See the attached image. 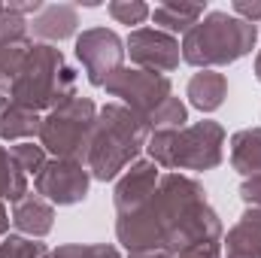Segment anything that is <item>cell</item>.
Masks as SVG:
<instances>
[{
  "mask_svg": "<svg viewBox=\"0 0 261 258\" xmlns=\"http://www.w3.org/2000/svg\"><path fill=\"white\" fill-rule=\"evenodd\" d=\"M31 40L34 43H46V46H58L64 40L79 37V9L73 3H46L31 21Z\"/></svg>",
  "mask_w": 261,
  "mask_h": 258,
  "instance_id": "obj_12",
  "label": "cell"
},
{
  "mask_svg": "<svg viewBox=\"0 0 261 258\" xmlns=\"http://www.w3.org/2000/svg\"><path fill=\"white\" fill-rule=\"evenodd\" d=\"M0 15H3V3H0Z\"/></svg>",
  "mask_w": 261,
  "mask_h": 258,
  "instance_id": "obj_33",
  "label": "cell"
},
{
  "mask_svg": "<svg viewBox=\"0 0 261 258\" xmlns=\"http://www.w3.org/2000/svg\"><path fill=\"white\" fill-rule=\"evenodd\" d=\"M76 61L94 88H103L125 67V40L110 28H85L76 37Z\"/></svg>",
  "mask_w": 261,
  "mask_h": 258,
  "instance_id": "obj_7",
  "label": "cell"
},
{
  "mask_svg": "<svg viewBox=\"0 0 261 258\" xmlns=\"http://www.w3.org/2000/svg\"><path fill=\"white\" fill-rule=\"evenodd\" d=\"M225 228L219 213L210 207L206 189L195 176L186 173H161L155 194L134 213L116 216V240L130 252H176L222 240Z\"/></svg>",
  "mask_w": 261,
  "mask_h": 258,
  "instance_id": "obj_1",
  "label": "cell"
},
{
  "mask_svg": "<svg viewBox=\"0 0 261 258\" xmlns=\"http://www.w3.org/2000/svg\"><path fill=\"white\" fill-rule=\"evenodd\" d=\"M231 15L249 21V24H261V0H234L231 3Z\"/></svg>",
  "mask_w": 261,
  "mask_h": 258,
  "instance_id": "obj_26",
  "label": "cell"
},
{
  "mask_svg": "<svg viewBox=\"0 0 261 258\" xmlns=\"http://www.w3.org/2000/svg\"><path fill=\"white\" fill-rule=\"evenodd\" d=\"M206 15V3H182V0H167L152 9V24L170 37H186L197 21Z\"/></svg>",
  "mask_w": 261,
  "mask_h": 258,
  "instance_id": "obj_15",
  "label": "cell"
},
{
  "mask_svg": "<svg viewBox=\"0 0 261 258\" xmlns=\"http://www.w3.org/2000/svg\"><path fill=\"white\" fill-rule=\"evenodd\" d=\"M125 52H128L130 64L137 70H146V73H158V76H167L173 73L179 61H182V49H179V40L158 31V28H137L130 31L128 40H125Z\"/></svg>",
  "mask_w": 261,
  "mask_h": 258,
  "instance_id": "obj_10",
  "label": "cell"
},
{
  "mask_svg": "<svg viewBox=\"0 0 261 258\" xmlns=\"http://www.w3.org/2000/svg\"><path fill=\"white\" fill-rule=\"evenodd\" d=\"M9 228H12V219H9V210H6V203L0 200V240L9 234Z\"/></svg>",
  "mask_w": 261,
  "mask_h": 258,
  "instance_id": "obj_30",
  "label": "cell"
},
{
  "mask_svg": "<svg viewBox=\"0 0 261 258\" xmlns=\"http://www.w3.org/2000/svg\"><path fill=\"white\" fill-rule=\"evenodd\" d=\"M225 128L213 119H200L179 131H152L146 152L161 170L206 173L225 161Z\"/></svg>",
  "mask_w": 261,
  "mask_h": 258,
  "instance_id": "obj_5",
  "label": "cell"
},
{
  "mask_svg": "<svg viewBox=\"0 0 261 258\" xmlns=\"http://www.w3.org/2000/svg\"><path fill=\"white\" fill-rule=\"evenodd\" d=\"M176 258H222V240H210V243H195L182 252H176Z\"/></svg>",
  "mask_w": 261,
  "mask_h": 258,
  "instance_id": "obj_27",
  "label": "cell"
},
{
  "mask_svg": "<svg viewBox=\"0 0 261 258\" xmlns=\"http://www.w3.org/2000/svg\"><path fill=\"white\" fill-rule=\"evenodd\" d=\"M152 128L143 116L130 113L119 100L103 104L97 110V122L91 134V149L85 158V167L91 179L97 183H116L134 161H140Z\"/></svg>",
  "mask_w": 261,
  "mask_h": 258,
  "instance_id": "obj_2",
  "label": "cell"
},
{
  "mask_svg": "<svg viewBox=\"0 0 261 258\" xmlns=\"http://www.w3.org/2000/svg\"><path fill=\"white\" fill-rule=\"evenodd\" d=\"M222 258H261V207H246L222 237Z\"/></svg>",
  "mask_w": 261,
  "mask_h": 258,
  "instance_id": "obj_14",
  "label": "cell"
},
{
  "mask_svg": "<svg viewBox=\"0 0 261 258\" xmlns=\"http://www.w3.org/2000/svg\"><path fill=\"white\" fill-rule=\"evenodd\" d=\"M6 97L40 116L52 113L76 97V70L67 64L64 52L58 46L34 43Z\"/></svg>",
  "mask_w": 261,
  "mask_h": 258,
  "instance_id": "obj_3",
  "label": "cell"
},
{
  "mask_svg": "<svg viewBox=\"0 0 261 258\" xmlns=\"http://www.w3.org/2000/svg\"><path fill=\"white\" fill-rule=\"evenodd\" d=\"M240 200L246 207H261V173L240 183Z\"/></svg>",
  "mask_w": 261,
  "mask_h": 258,
  "instance_id": "obj_28",
  "label": "cell"
},
{
  "mask_svg": "<svg viewBox=\"0 0 261 258\" xmlns=\"http://www.w3.org/2000/svg\"><path fill=\"white\" fill-rule=\"evenodd\" d=\"M255 43H258L255 24L225 9H213L179 40V49H182L186 64L197 67V70H219V67L237 64L240 58L252 55Z\"/></svg>",
  "mask_w": 261,
  "mask_h": 258,
  "instance_id": "obj_4",
  "label": "cell"
},
{
  "mask_svg": "<svg viewBox=\"0 0 261 258\" xmlns=\"http://www.w3.org/2000/svg\"><path fill=\"white\" fill-rule=\"evenodd\" d=\"M158 183H161V167H158L155 161H149V158L134 161L128 170L116 179V186H113V207H116V216L140 210V207L155 194Z\"/></svg>",
  "mask_w": 261,
  "mask_h": 258,
  "instance_id": "obj_11",
  "label": "cell"
},
{
  "mask_svg": "<svg viewBox=\"0 0 261 258\" xmlns=\"http://www.w3.org/2000/svg\"><path fill=\"white\" fill-rule=\"evenodd\" d=\"M107 12L113 15V21L128 24L130 31H137L152 15V6L143 3V0H113V3H107Z\"/></svg>",
  "mask_w": 261,
  "mask_h": 258,
  "instance_id": "obj_23",
  "label": "cell"
},
{
  "mask_svg": "<svg viewBox=\"0 0 261 258\" xmlns=\"http://www.w3.org/2000/svg\"><path fill=\"white\" fill-rule=\"evenodd\" d=\"M52 252L43 240H31L21 234H6L0 240V258H46Z\"/></svg>",
  "mask_w": 261,
  "mask_h": 258,
  "instance_id": "obj_24",
  "label": "cell"
},
{
  "mask_svg": "<svg viewBox=\"0 0 261 258\" xmlns=\"http://www.w3.org/2000/svg\"><path fill=\"white\" fill-rule=\"evenodd\" d=\"M0 94H3V91H0Z\"/></svg>",
  "mask_w": 261,
  "mask_h": 258,
  "instance_id": "obj_34",
  "label": "cell"
},
{
  "mask_svg": "<svg viewBox=\"0 0 261 258\" xmlns=\"http://www.w3.org/2000/svg\"><path fill=\"white\" fill-rule=\"evenodd\" d=\"M9 152H12V158L18 161V167L24 170V176H28V179H31V176H37V173L49 164V152H46L37 140L12 143V146H9Z\"/></svg>",
  "mask_w": 261,
  "mask_h": 258,
  "instance_id": "obj_22",
  "label": "cell"
},
{
  "mask_svg": "<svg viewBox=\"0 0 261 258\" xmlns=\"http://www.w3.org/2000/svg\"><path fill=\"white\" fill-rule=\"evenodd\" d=\"M128 258H173L170 252H161V249H155V252H130Z\"/></svg>",
  "mask_w": 261,
  "mask_h": 258,
  "instance_id": "obj_31",
  "label": "cell"
},
{
  "mask_svg": "<svg viewBox=\"0 0 261 258\" xmlns=\"http://www.w3.org/2000/svg\"><path fill=\"white\" fill-rule=\"evenodd\" d=\"M91 189V173L79 161L49 158V164L34 176V192L46 197L52 207H73L82 203Z\"/></svg>",
  "mask_w": 261,
  "mask_h": 258,
  "instance_id": "obj_9",
  "label": "cell"
},
{
  "mask_svg": "<svg viewBox=\"0 0 261 258\" xmlns=\"http://www.w3.org/2000/svg\"><path fill=\"white\" fill-rule=\"evenodd\" d=\"M49 258H122L113 243H64L52 249Z\"/></svg>",
  "mask_w": 261,
  "mask_h": 258,
  "instance_id": "obj_25",
  "label": "cell"
},
{
  "mask_svg": "<svg viewBox=\"0 0 261 258\" xmlns=\"http://www.w3.org/2000/svg\"><path fill=\"white\" fill-rule=\"evenodd\" d=\"M40 128H43V116L40 113L24 110L15 100H9L6 94H0V140H6V143L37 140Z\"/></svg>",
  "mask_w": 261,
  "mask_h": 258,
  "instance_id": "obj_16",
  "label": "cell"
},
{
  "mask_svg": "<svg viewBox=\"0 0 261 258\" xmlns=\"http://www.w3.org/2000/svg\"><path fill=\"white\" fill-rule=\"evenodd\" d=\"M146 125L152 131H179L189 125V107L176 97V94H170L149 119H146Z\"/></svg>",
  "mask_w": 261,
  "mask_h": 258,
  "instance_id": "obj_21",
  "label": "cell"
},
{
  "mask_svg": "<svg viewBox=\"0 0 261 258\" xmlns=\"http://www.w3.org/2000/svg\"><path fill=\"white\" fill-rule=\"evenodd\" d=\"M28 192H31V189H28L24 170H21L18 161L12 158L9 146H0V200H3V203H6V200L15 203V200H21Z\"/></svg>",
  "mask_w": 261,
  "mask_h": 258,
  "instance_id": "obj_19",
  "label": "cell"
},
{
  "mask_svg": "<svg viewBox=\"0 0 261 258\" xmlns=\"http://www.w3.org/2000/svg\"><path fill=\"white\" fill-rule=\"evenodd\" d=\"M255 79L261 82V49H258V55H255Z\"/></svg>",
  "mask_w": 261,
  "mask_h": 258,
  "instance_id": "obj_32",
  "label": "cell"
},
{
  "mask_svg": "<svg viewBox=\"0 0 261 258\" xmlns=\"http://www.w3.org/2000/svg\"><path fill=\"white\" fill-rule=\"evenodd\" d=\"M97 122V107L91 97H73L58 110L43 116V128L37 143L49 152V158H67L85 164L91 149V134Z\"/></svg>",
  "mask_w": 261,
  "mask_h": 258,
  "instance_id": "obj_6",
  "label": "cell"
},
{
  "mask_svg": "<svg viewBox=\"0 0 261 258\" xmlns=\"http://www.w3.org/2000/svg\"><path fill=\"white\" fill-rule=\"evenodd\" d=\"M9 219H12V228H15L21 237L43 240V237H49L52 228H55V207H52L46 197H40L37 192H28L21 200L12 203Z\"/></svg>",
  "mask_w": 261,
  "mask_h": 258,
  "instance_id": "obj_13",
  "label": "cell"
},
{
  "mask_svg": "<svg viewBox=\"0 0 261 258\" xmlns=\"http://www.w3.org/2000/svg\"><path fill=\"white\" fill-rule=\"evenodd\" d=\"M43 6H46V3H40V0H24V3H18V0H9V3H6V9H9V12H15V15H21V18H28V15L34 18V15L43 9Z\"/></svg>",
  "mask_w": 261,
  "mask_h": 258,
  "instance_id": "obj_29",
  "label": "cell"
},
{
  "mask_svg": "<svg viewBox=\"0 0 261 258\" xmlns=\"http://www.w3.org/2000/svg\"><path fill=\"white\" fill-rule=\"evenodd\" d=\"M186 97L189 107L200 113H216L228 97V76L219 70H197L186 85Z\"/></svg>",
  "mask_w": 261,
  "mask_h": 258,
  "instance_id": "obj_17",
  "label": "cell"
},
{
  "mask_svg": "<svg viewBox=\"0 0 261 258\" xmlns=\"http://www.w3.org/2000/svg\"><path fill=\"white\" fill-rule=\"evenodd\" d=\"M228 155H231V167L249 179V176H258L261 173V128H243L231 137V146H228Z\"/></svg>",
  "mask_w": 261,
  "mask_h": 258,
  "instance_id": "obj_18",
  "label": "cell"
},
{
  "mask_svg": "<svg viewBox=\"0 0 261 258\" xmlns=\"http://www.w3.org/2000/svg\"><path fill=\"white\" fill-rule=\"evenodd\" d=\"M31 46H34V40H9V43H0V91L3 94L15 82V76H18L21 64H24Z\"/></svg>",
  "mask_w": 261,
  "mask_h": 258,
  "instance_id": "obj_20",
  "label": "cell"
},
{
  "mask_svg": "<svg viewBox=\"0 0 261 258\" xmlns=\"http://www.w3.org/2000/svg\"><path fill=\"white\" fill-rule=\"evenodd\" d=\"M103 91L110 97H119L122 107H128L130 113L149 119L170 94H173V85H170V76H158V73H146V70H137V67H122L107 85Z\"/></svg>",
  "mask_w": 261,
  "mask_h": 258,
  "instance_id": "obj_8",
  "label": "cell"
}]
</instances>
